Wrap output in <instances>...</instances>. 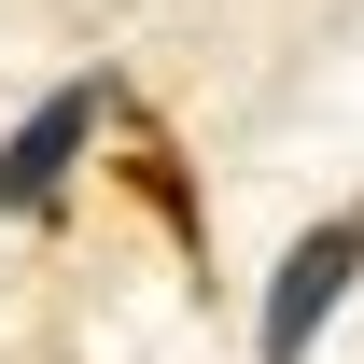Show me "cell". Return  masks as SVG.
<instances>
[{
    "label": "cell",
    "instance_id": "1",
    "mask_svg": "<svg viewBox=\"0 0 364 364\" xmlns=\"http://www.w3.org/2000/svg\"><path fill=\"white\" fill-rule=\"evenodd\" d=\"M364 280V210H322L294 252H280V280H267V322H252V350L267 364H309V336L336 322V294Z\"/></svg>",
    "mask_w": 364,
    "mask_h": 364
},
{
    "label": "cell",
    "instance_id": "2",
    "mask_svg": "<svg viewBox=\"0 0 364 364\" xmlns=\"http://www.w3.org/2000/svg\"><path fill=\"white\" fill-rule=\"evenodd\" d=\"M98 127H112V85H56L28 127L0 140V210H14V225H56V196H70V168H85Z\"/></svg>",
    "mask_w": 364,
    "mask_h": 364
}]
</instances>
